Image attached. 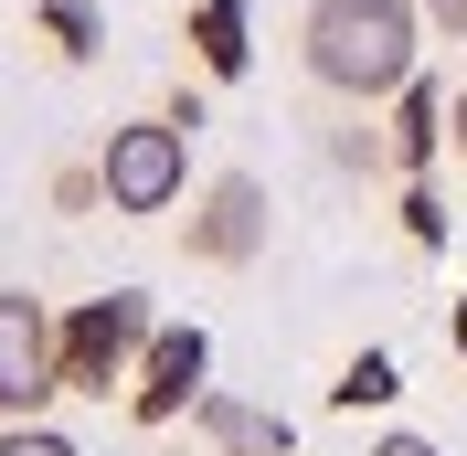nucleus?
<instances>
[{"mask_svg": "<svg viewBox=\"0 0 467 456\" xmlns=\"http://www.w3.org/2000/svg\"><path fill=\"white\" fill-rule=\"evenodd\" d=\"M297 54L329 96L372 107V96H404L414 54H425V0H308L297 22Z\"/></svg>", "mask_w": 467, "mask_h": 456, "instance_id": "nucleus-1", "label": "nucleus"}, {"mask_svg": "<svg viewBox=\"0 0 467 456\" xmlns=\"http://www.w3.org/2000/svg\"><path fill=\"white\" fill-rule=\"evenodd\" d=\"M149 329H160L149 286H107V297H86V308H64V318H54V382H64V393H86V403L128 393Z\"/></svg>", "mask_w": 467, "mask_h": 456, "instance_id": "nucleus-2", "label": "nucleus"}, {"mask_svg": "<svg viewBox=\"0 0 467 456\" xmlns=\"http://www.w3.org/2000/svg\"><path fill=\"white\" fill-rule=\"evenodd\" d=\"M96 181H107V212H128V223L181 212V192H192V128H181V117H128V128H107Z\"/></svg>", "mask_w": 467, "mask_h": 456, "instance_id": "nucleus-3", "label": "nucleus"}, {"mask_svg": "<svg viewBox=\"0 0 467 456\" xmlns=\"http://www.w3.org/2000/svg\"><path fill=\"white\" fill-rule=\"evenodd\" d=\"M265 233H276V212H265V181L255 171H213L202 202H192V265H213V276H244V265L265 255Z\"/></svg>", "mask_w": 467, "mask_h": 456, "instance_id": "nucleus-4", "label": "nucleus"}, {"mask_svg": "<svg viewBox=\"0 0 467 456\" xmlns=\"http://www.w3.org/2000/svg\"><path fill=\"white\" fill-rule=\"evenodd\" d=\"M202 393H213V340L202 329H149L139 371H128V414L139 425H181Z\"/></svg>", "mask_w": 467, "mask_h": 456, "instance_id": "nucleus-5", "label": "nucleus"}, {"mask_svg": "<svg viewBox=\"0 0 467 456\" xmlns=\"http://www.w3.org/2000/svg\"><path fill=\"white\" fill-rule=\"evenodd\" d=\"M54 393V308L32 286H0V414H43Z\"/></svg>", "mask_w": 467, "mask_h": 456, "instance_id": "nucleus-6", "label": "nucleus"}, {"mask_svg": "<svg viewBox=\"0 0 467 456\" xmlns=\"http://www.w3.org/2000/svg\"><path fill=\"white\" fill-rule=\"evenodd\" d=\"M192 425H202L213 446H255V456H287V414H255V403H234V393H202V403H192Z\"/></svg>", "mask_w": 467, "mask_h": 456, "instance_id": "nucleus-7", "label": "nucleus"}, {"mask_svg": "<svg viewBox=\"0 0 467 456\" xmlns=\"http://www.w3.org/2000/svg\"><path fill=\"white\" fill-rule=\"evenodd\" d=\"M244 22H255V11H244V0H202V11H192V43H202V75H244V64H255V43H244Z\"/></svg>", "mask_w": 467, "mask_h": 456, "instance_id": "nucleus-8", "label": "nucleus"}, {"mask_svg": "<svg viewBox=\"0 0 467 456\" xmlns=\"http://www.w3.org/2000/svg\"><path fill=\"white\" fill-rule=\"evenodd\" d=\"M446 139V86H425V75H404V117H393V160L404 171H425Z\"/></svg>", "mask_w": 467, "mask_h": 456, "instance_id": "nucleus-9", "label": "nucleus"}, {"mask_svg": "<svg viewBox=\"0 0 467 456\" xmlns=\"http://www.w3.org/2000/svg\"><path fill=\"white\" fill-rule=\"evenodd\" d=\"M43 43H54L64 64H96L107 54V11H96V0H43Z\"/></svg>", "mask_w": 467, "mask_h": 456, "instance_id": "nucleus-10", "label": "nucleus"}, {"mask_svg": "<svg viewBox=\"0 0 467 456\" xmlns=\"http://www.w3.org/2000/svg\"><path fill=\"white\" fill-rule=\"evenodd\" d=\"M329 403H340V414H361V403H393V361H382V350H361V361L329 382Z\"/></svg>", "mask_w": 467, "mask_h": 456, "instance_id": "nucleus-11", "label": "nucleus"}, {"mask_svg": "<svg viewBox=\"0 0 467 456\" xmlns=\"http://www.w3.org/2000/svg\"><path fill=\"white\" fill-rule=\"evenodd\" d=\"M329 160H340V171H393V139H382V128H361V117H350V128H329Z\"/></svg>", "mask_w": 467, "mask_h": 456, "instance_id": "nucleus-12", "label": "nucleus"}, {"mask_svg": "<svg viewBox=\"0 0 467 456\" xmlns=\"http://www.w3.org/2000/svg\"><path fill=\"white\" fill-rule=\"evenodd\" d=\"M0 456H75V435H54L43 414H0Z\"/></svg>", "mask_w": 467, "mask_h": 456, "instance_id": "nucleus-13", "label": "nucleus"}, {"mask_svg": "<svg viewBox=\"0 0 467 456\" xmlns=\"http://www.w3.org/2000/svg\"><path fill=\"white\" fill-rule=\"evenodd\" d=\"M96 202H107V181H96L86 160H75V171H54V212H96Z\"/></svg>", "mask_w": 467, "mask_h": 456, "instance_id": "nucleus-14", "label": "nucleus"}, {"mask_svg": "<svg viewBox=\"0 0 467 456\" xmlns=\"http://www.w3.org/2000/svg\"><path fill=\"white\" fill-rule=\"evenodd\" d=\"M404 233H414V244H446V212H436V192H404Z\"/></svg>", "mask_w": 467, "mask_h": 456, "instance_id": "nucleus-15", "label": "nucleus"}, {"mask_svg": "<svg viewBox=\"0 0 467 456\" xmlns=\"http://www.w3.org/2000/svg\"><path fill=\"white\" fill-rule=\"evenodd\" d=\"M425 32H446V43H467V0H425Z\"/></svg>", "mask_w": 467, "mask_h": 456, "instance_id": "nucleus-16", "label": "nucleus"}, {"mask_svg": "<svg viewBox=\"0 0 467 456\" xmlns=\"http://www.w3.org/2000/svg\"><path fill=\"white\" fill-rule=\"evenodd\" d=\"M446 139H457V160H467V86L446 96Z\"/></svg>", "mask_w": 467, "mask_h": 456, "instance_id": "nucleus-17", "label": "nucleus"}, {"mask_svg": "<svg viewBox=\"0 0 467 456\" xmlns=\"http://www.w3.org/2000/svg\"><path fill=\"white\" fill-rule=\"evenodd\" d=\"M372 456H436V446H425V435H382Z\"/></svg>", "mask_w": 467, "mask_h": 456, "instance_id": "nucleus-18", "label": "nucleus"}, {"mask_svg": "<svg viewBox=\"0 0 467 456\" xmlns=\"http://www.w3.org/2000/svg\"><path fill=\"white\" fill-rule=\"evenodd\" d=\"M446 350H457V361H467V297H457V308H446Z\"/></svg>", "mask_w": 467, "mask_h": 456, "instance_id": "nucleus-19", "label": "nucleus"}, {"mask_svg": "<svg viewBox=\"0 0 467 456\" xmlns=\"http://www.w3.org/2000/svg\"><path fill=\"white\" fill-rule=\"evenodd\" d=\"M213 456H255V446H213Z\"/></svg>", "mask_w": 467, "mask_h": 456, "instance_id": "nucleus-20", "label": "nucleus"}]
</instances>
